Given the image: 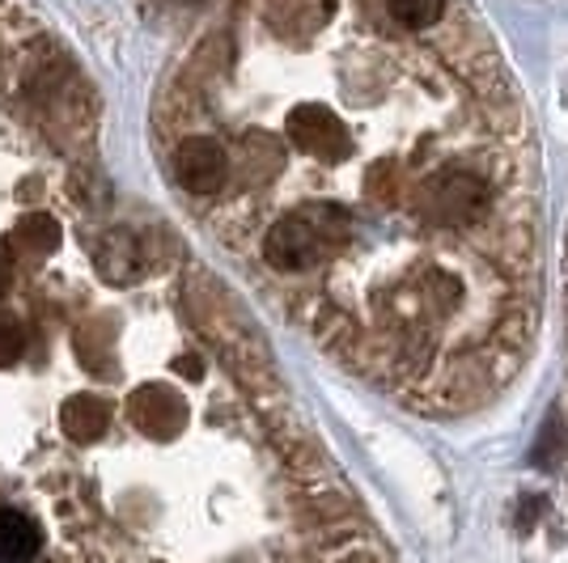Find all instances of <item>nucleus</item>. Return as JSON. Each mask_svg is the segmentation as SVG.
Wrapping results in <instances>:
<instances>
[{"label": "nucleus", "instance_id": "nucleus-2", "mask_svg": "<svg viewBox=\"0 0 568 563\" xmlns=\"http://www.w3.org/2000/svg\"><path fill=\"white\" fill-rule=\"evenodd\" d=\"M43 555V530L22 509H0V563H34Z\"/></svg>", "mask_w": 568, "mask_h": 563}, {"label": "nucleus", "instance_id": "nucleus-1", "mask_svg": "<svg viewBox=\"0 0 568 563\" xmlns=\"http://www.w3.org/2000/svg\"><path fill=\"white\" fill-rule=\"evenodd\" d=\"M162 132L195 216L348 373L425 416L518 386L544 170L475 0H225Z\"/></svg>", "mask_w": 568, "mask_h": 563}]
</instances>
